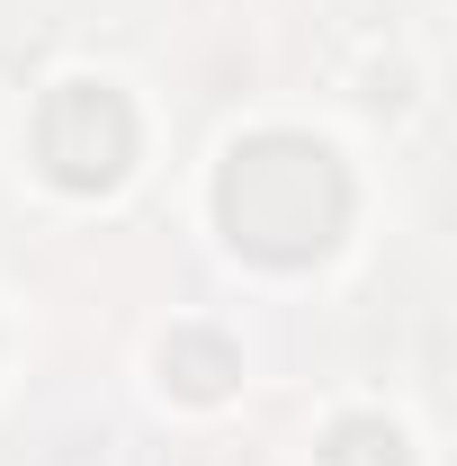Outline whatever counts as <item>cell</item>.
<instances>
[{
    "label": "cell",
    "instance_id": "cell-1",
    "mask_svg": "<svg viewBox=\"0 0 457 466\" xmlns=\"http://www.w3.org/2000/svg\"><path fill=\"white\" fill-rule=\"evenodd\" d=\"M216 216L251 260H314L350 216V179L314 135H251L216 179Z\"/></svg>",
    "mask_w": 457,
    "mask_h": 466
},
{
    "label": "cell",
    "instance_id": "cell-2",
    "mask_svg": "<svg viewBox=\"0 0 457 466\" xmlns=\"http://www.w3.org/2000/svg\"><path fill=\"white\" fill-rule=\"evenodd\" d=\"M36 153H46V171L63 188H117L126 162H135V108L117 99L108 81H63L46 99Z\"/></svg>",
    "mask_w": 457,
    "mask_h": 466
},
{
    "label": "cell",
    "instance_id": "cell-3",
    "mask_svg": "<svg viewBox=\"0 0 457 466\" xmlns=\"http://www.w3.org/2000/svg\"><path fill=\"white\" fill-rule=\"evenodd\" d=\"M162 368H171L188 395H225L233 386V350L216 341V332H179V341L162 350Z\"/></svg>",
    "mask_w": 457,
    "mask_h": 466
},
{
    "label": "cell",
    "instance_id": "cell-4",
    "mask_svg": "<svg viewBox=\"0 0 457 466\" xmlns=\"http://www.w3.org/2000/svg\"><path fill=\"white\" fill-rule=\"evenodd\" d=\"M323 466H403V431L395 421H332V440H323Z\"/></svg>",
    "mask_w": 457,
    "mask_h": 466
}]
</instances>
